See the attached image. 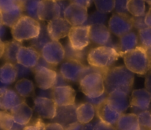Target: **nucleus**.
<instances>
[{
	"label": "nucleus",
	"mask_w": 151,
	"mask_h": 130,
	"mask_svg": "<svg viewBox=\"0 0 151 130\" xmlns=\"http://www.w3.org/2000/svg\"><path fill=\"white\" fill-rule=\"evenodd\" d=\"M133 22H134V27L138 30L139 31L147 27L145 23V16L134 17L133 16Z\"/></svg>",
	"instance_id": "43"
},
{
	"label": "nucleus",
	"mask_w": 151,
	"mask_h": 130,
	"mask_svg": "<svg viewBox=\"0 0 151 130\" xmlns=\"http://www.w3.org/2000/svg\"><path fill=\"white\" fill-rule=\"evenodd\" d=\"M106 19H107V14L96 10L95 12L88 16V21H87L86 25L91 26V25H105V23L106 22Z\"/></svg>",
	"instance_id": "36"
},
{
	"label": "nucleus",
	"mask_w": 151,
	"mask_h": 130,
	"mask_svg": "<svg viewBox=\"0 0 151 130\" xmlns=\"http://www.w3.org/2000/svg\"><path fill=\"white\" fill-rule=\"evenodd\" d=\"M72 25L63 17H60L47 23V30L52 41H58L68 36Z\"/></svg>",
	"instance_id": "15"
},
{
	"label": "nucleus",
	"mask_w": 151,
	"mask_h": 130,
	"mask_svg": "<svg viewBox=\"0 0 151 130\" xmlns=\"http://www.w3.org/2000/svg\"><path fill=\"white\" fill-rule=\"evenodd\" d=\"M107 96L108 94L106 92H105L104 94H103L101 96H100V97L98 98L86 97V101L88 102V103H91V104H92L94 107H96V106H97L98 105H100V103L104 102L105 100H106Z\"/></svg>",
	"instance_id": "45"
},
{
	"label": "nucleus",
	"mask_w": 151,
	"mask_h": 130,
	"mask_svg": "<svg viewBox=\"0 0 151 130\" xmlns=\"http://www.w3.org/2000/svg\"><path fill=\"white\" fill-rule=\"evenodd\" d=\"M16 78H17V71L15 64L11 63H4L0 69L1 84L8 86L13 84Z\"/></svg>",
	"instance_id": "31"
},
{
	"label": "nucleus",
	"mask_w": 151,
	"mask_h": 130,
	"mask_svg": "<svg viewBox=\"0 0 151 130\" xmlns=\"http://www.w3.org/2000/svg\"><path fill=\"white\" fill-rule=\"evenodd\" d=\"M147 3L148 4H150V7H151V1H147Z\"/></svg>",
	"instance_id": "59"
},
{
	"label": "nucleus",
	"mask_w": 151,
	"mask_h": 130,
	"mask_svg": "<svg viewBox=\"0 0 151 130\" xmlns=\"http://www.w3.org/2000/svg\"><path fill=\"white\" fill-rule=\"evenodd\" d=\"M38 97L52 99V89H50V90H39L38 92Z\"/></svg>",
	"instance_id": "49"
},
{
	"label": "nucleus",
	"mask_w": 151,
	"mask_h": 130,
	"mask_svg": "<svg viewBox=\"0 0 151 130\" xmlns=\"http://www.w3.org/2000/svg\"><path fill=\"white\" fill-rule=\"evenodd\" d=\"M140 130H146V129H145L142 128V127H141V129H140Z\"/></svg>",
	"instance_id": "60"
},
{
	"label": "nucleus",
	"mask_w": 151,
	"mask_h": 130,
	"mask_svg": "<svg viewBox=\"0 0 151 130\" xmlns=\"http://www.w3.org/2000/svg\"><path fill=\"white\" fill-rule=\"evenodd\" d=\"M58 106L53 99L35 97L33 100V109L41 119L52 120L57 114Z\"/></svg>",
	"instance_id": "11"
},
{
	"label": "nucleus",
	"mask_w": 151,
	"mask_h": 130,
	"mask_svg": "<svg viewBox=\"0 0 151 130\" xmlns=\"http://www.w3.org/2000/svg\"><path fill=\"white\" fill-rule=\"evenodd\" d=\"M0 31H1V38H2L4 35V32H5V27H4V25H1V30H0Z\"/></svg>",
	"instance_id": "57"
},
{
	"label": "nucleus",
	"mask_w": 151,
	"mask_h": 130,
	"mask_svg": "<svg viewBox=\"0 0 151 130\" xmlns=\"http://www.w3.org/2000/svg\"><path fill=\"white\" fill-rule=\"evenodd\" d=\"M94 130H116L115 126L111 125L97 118Z\"/></svg>",
	"instance_id": "44"
},
{
	"label": "nucleus",
	"mask_w": 151,
	"mask_h": 130,
	"mask_svg": "<svg viewBox=\"0 0 151 130\" xmlns=\"http://www.w3.org/2000/svg\"><path fill=\"white\" fill-rule=\"evenodd\" d=\"M151 103V95L145 89L133 90L130 99V106L136 115L148 111Z\"/></svg>",
	"instance_id": "13"
},
{
	"label": "nucleus",
	"mask_w": 151,
	"mask_h": 130,
	"mask_svg": "<svg viewBox=\"0 0 151 130\" xmlns=\"http://www.w3.org/2000/svg\"><path fill=\"white\" fill-rule=\"evenodd\" d=\"M15 89L18 94L24 98L33 95L35 93L33 82L27 78L19 80L15 85Z\"/></svg>",
	"instance_id": "32"
},
{
	"label": "nucleus",
	"mask_w": 151,
	"mask_h": 130,
	"mask_svg": "<svg viewBox=\"0 0 151 130\" xmlns=\"http://www.w3.org/2000/svg\"><path fill=\"white\" fill-rule=\"evenodd\" d=\"M96 121H97V120H95L94 121H92L91 122L88 123V124H85V125H84V129L85 130H94V126H95V124H96Z\"/></svg>",
	"instance_id": "54"
},
{
	"label": "nucleus",
	"mask_w": 151,
	"mask_h": 130,
	"mask_svg": "<svg viewBox=\"0 0 151 130\" xmlns=\"http://www.w3.org/2000/svg\"><path fill=\"white\" fill-rule=\"evenodd\" d=\"M147 53H148V55L150 56V57L151 58V48L147 49Z\"/></svg>",
	"instance_id": "58"
},
{
	"label": "nucleus",
	"mask_w": 151,
	"mask_h": 130,
	"mask_svg": "<svg viewBox=\"0 0 151 130\" xmlns=\"http://www.w3.org/2000/svg\"><path fill=\"white\" fill-rule=\"evenodd\" d=\"M41 30V23L29 16H22L11 28V33L16 41L22 42L26 40H32L38 36Z\"/></svg>",
	"instance_id": "4"
},
{
	"label": "nucleus",
	"mask_w": 151,
	"mask_h": 130,
	"mask_svg": "<svg viewBox=\"0 0 151 130\" xmlns=\"http://www.w3.org/2000/svg\"><path fill=\"white\" fill-rule=\"evenodd\" d=\"M38 16L39 21L48 22L62 17L61 10L58 1L44 0L40 1Z\"/></svg>",
	"instance_id": "14"
},
{
	"label": "nucleus",
	"mask_w": 151,
	"mask_h": 130,
	"mask_svg": "<svg viewBox=\"0 0 151 130\" xmlns=\"http://www.w3.org/2000/svg\"><path fill=\"white\" fill-rule=\"evenodd\" d=\"M24 102H25L24 98L12 89H8L4 94L0 95V108L2 111L10 112L15 106Z\"/></svg>",
	"instance_id": "23"
},
{
	"label": "nucleus",
	"mask_w": 151,
	"mask_h": 130,
	"mask_svg": "<svg viewBox=\"0 0 151 130\" xmlns=\"http://www.w3.org/2000/svg\"><path fill=\"white\" fill-rule=\"evenodd\" d=\"M59 5H60V10H61L62 13V17H63V13H64L66 9L69 7V5L70 4L71 1H58Z\"/></svg>",
	"instance_id": "52"
},
{
	"label": "nucleus",
	"mask_w": 151,
	"mask_h": 130,
	"mask_svg": "<svg viewBox=\"0 0 151 130\" xmlns=\"http://www.w3.org/2000/svg\"><path fill=\"white\" fill-rule=\"evenodd\" d=\"M67 80L65 78H63V75L60 73L59 72H57V78H56L55 84L54 87H65V86H69L68 84ZM53 87V88H54Z\"/></svg>",
	"instance_id": "47"
},
{
	"label": "nucleus",
	"mask_w": 151,
	"mask_h": 130,
	"mask_svg": "<svg viewBox=\"0 0 151 130\" xmlns=\"http://www.w3.org/2000/svg\"><path fill=\"white\" fill-rule=\"evenodd\" d=\"M95 109L97 118L113 126L116 125L122 115L112 109L106 100L96 106Z\"/></svg>",
	"instance_id": "21"
},
{
	"label": "nucleus",
	"mask_w": 151,
	"mask_h": 130,
	"mask_svg": "<svg viewBox=\"0 0 151 130\" xmlns=\"http://www.w3.org/2000/svg\"><path fill=\"white\" fill-rule=\"evenodd\" d=\"M106 101L112 109L121 114H123L130 106L129 95L124 92H112L108 95Z\"/></svg>",
	"instance_id": "20"
},
{
	"label": "nucleus",
	"mask_w": 151,
	"mask_h": 130,
	"mask_svg": "<svg viewBox=\"0 0 151 130\" xmlns=\"http://www.w3.org/2000/svg\"><path fill=\"white\" fill-rule=\"evenodd\" d=\"M0 46H1V53H0V57H2L4 52V48H5V44L3 41H0Z\"/></svg>",
	"instance_id": "56"
},
{
	"label": "nucleus",
	"mask_w": 151,
	"mask_h": 130,
	"mask_svg": "<svg viewBox=\"0 0 151 130\" xmlns=\"http://www.w3.org/2000/svg\"><path fill=\"white\" fill-rule=\"evenodd\" d=\"M145 87L147 91L151 95V70L146 74L145 81Z\"/></svg>",
	"instance_id": "51"
},
{
	"label": "nucleus",
	"mask_w": 151,
	"mask_h": 130,
	"mask_svg": "<svg viewBox=\"0 0 151 130\" xmlns=\"http://www.w3.org/2000/svg\"><path fill=\"white\" fill-rule=\"evenodd\" d=\"M80 90L88 98H98L106 92L104 77L98 73L86 75L80 81Z\"/></svg>",
	"instance_id": "6"
},
{
	"label": "nucleus",
	"mask_w": 151,
	"mask_h": 130,
	"mask_svg": "<svg viewBox=\"0 0 151 130\" xmlns=\"http://www.w3.org/2000/svg\"><path fill=\"white\" fill-rule=\"evenodd\" d=\"M44 67L49 68V69H55V66H53V65L49 64L48 62L46 61L45 59H44L42 56H41V58H40V59H39V61H38L37 65L33 68V69H32V72H36L37 70H38V69H41V68H44Z\"/></svg>",
	"instance_id": "46"
},
{
	"label": "nucleus",
	"mask_w": 151,
	"mask_h": 130,
	"mask_svg": "<svg viewBox=\"0 0 151 130\" xmlns=\"http://www.w3.org/2000/svg\"><path fill=\"white\" fill-rule=\"evenodd\" d=\"M15 66H16V71H17V78H19V80L22 79L24 78V77L27 76V75H30L32 72H33L32 69L22 66L18 63L15 64Z\"/></svg>",
	"instance_id": "42"
},
{
	"label": "nucleus",
	"mask_w": 151,
	"mask_h": 130,
	"mask_svg": "<svg viewBox=\"0 0 151 130\" xmlns=\"http://www.w3.org/2000/svg\"><path fill=\"white\" fill-rule=\"evenodd\" d=\"M15 124L11 113L7 111L0 112V130H11Z\"/></svg>",
	"instance_id": "35"
},
{
	"label": "nucleus",
	"mask_w": 151,
	"mask_h": 130,
	"mask_svg": "<svg viewBox=\"0 0 151 130\" xmlns=\"http://www.w3.org/2000/svg\"><path fill=\"white\" fill-rule=\"evenodd\" d=\"M75 2L78 3V4H81V5L84 6L86 7H89L90 4H91V1H85V0H81V1H75Z\"/></svg>",
	"instance_id": "55"
},
{
	"label": "nucleus",
	"mask_w": 151,
	"mask_h": 130,
	"mask_svg": "<svg viewBox=\"0 0 151 130\" xmlns=\"http://www.w3.org/2000/svg\"><path fill=\"white\" fill-rule=\"evenodd\" d=\"M76 104L66 106H58L57 114L55 118L52 121V123H57L60 124L66 129L72 124L78 122L77 118Z\"/></svg>",
	"instance_id": "17"
},
{
	"label": "nucleus",
	"mask_w": 151,
	"mask_h": 130,
	"mask_svg": "<svg viewBox=\"0 0 151 130\" xmlns=\"http://www.w3.org/2000/svg\"><path fill=\"white\" fill-rule=\"evenodd\" d=\"M41 55L32 47H22L17 55V63L26 67L33 69L38 64Z\"/></svg>",
	"instance_id": "18"
},
{
	"label": "nucleus",
	"mask_w": 151,
	"mask_h": 130,
	"mask_svg": "<svg viewBox=\"0 0 151 130\" xmlns=\"http://www.w3.org/2000/svg\"><path fill=\"white\" fill-rule=\"evenodd\" d=\"M122 53L106 46H98L91 49L87 57V63L94 67L109 69L120 57Z\"/></svg>",
	"instance_id": "3"
},
{
	"label": "nucleus",
	"mask_w": 151,
	"mask_h": 130,
	"mask_svg": "<svg viewBox=\"0 0 151 130\" xmlns=\"http://www.w3.org/2000/svg\"><path fill=\"white\" fill-rule=\"evenodd\" d=\"M63 47L65 50V60L75 61L83 64H86V62H87V57L89 53L87 48L83 50H75L70 45L69 41L63 46Z\"/></svg>",
	"instance_id": "28"
},
{
	"label": "nucleus",
	"mask_w": 151,
	"mask_h": 130,
	"mask_svg": "<svg viewBox=\"0 0 151 130\" xmlns=\"http://www.w3.org/2000/svg\"><path fill=\"white\" fill-rule=\"evenodd\" d=\"M145 23L147 27H151V7H150L148 12L145 15Z\"/></svg>",
	"instance_id": "53"
},
{
	"label": "nucleus",
	"mask_w": 151,
	"mask_h": 130,
	"mask_svg": "<svg viewBox=\"0 0 151 130\" xmlns=\"http://www.w3.org/2000/svg\"><path fill=\"white\" fill-rule=\"evenodd\" d=\"M45 130H65L64 127L57 123H49L45 126Z\"/></svg>",
	"instance_id": "48"
},
{
	"label": "nucleus",
	"mask_w": 151,
	"mask_h": 130,
	"mask_svg": "<svg viewBox=\"0 0 151 130\" xmlns=\"http://www.w3.org/2000/svg\"><path fill=\"white\" fill-rule=\"evenodd\" d=\"M41 1H31L24 0V12L26 13V16H29L37 21H39L38 16V10Z\"/></svg>",
	"instance_id": "34"
},
{
	"label": "nucleus",
	"mask_w": 151,
	"mask_h": 130,
	"mask_svg": "<svg viewBox=\"0 0 151 130\" xmlns=\"http://www.w3.org/2000/svg\"><path fill=\"white\" fill-rule=\"evenodd\" d=\"M128 13L134 17L145 16V1L142 0H130L128 1Z\"/></svg>",
	"instance_id": "33"
},
{
	"label": "nucleus",
	"mask_w": 151,
	"mask_h": 130,
	"mask_svg": "<svg viewBox=\"0 0 151 130\" xmlns=\"http://www.w3.org/2000/svg\"><path fill=\"white\" fill-rule=\"evenodd\" d=\"M10 112L15 122L23 126H27L30 123L31 118L33 115L32 108L29 107L26 102L15 106Z\"/></svg>",
	"instance_id": "24"
},
{
	"label": "nucleus",
	"mask_w": 151,
	"mask_h": 130,
	"mask_svg": "<svg viewBox=\"0 0 151 130\" xmlns=\"http://www.w3.org/2000/svg\"><path fill=\"white\" fill-rule=\"evenodd\" d=\"M63 18L72 27L86 25L88 18L87 7L78 4L75 1H71L63 13Z\"/></svg>",
	"instance_id": "8"
},
{
	"label": "nucleus",
	"mask_w": 151,
	"mask_h": 130,
	"mask_svg": "<svg viewBox=\"0 0 151 130\" xmlns=\"http://www.w3.org/2000/svg\"><path fill=\"white\" fill-rule=\"evenodd\" d=\"M4 44L5 48L1 58L5 63H11L13 64H17V55L21 47H23L22 42L13 40L4 41Z\"/></svg>",
	"instance_id": "27"
},
{
	"label": "nucleus",
	"mask_w": 151,
	"mask_h": 130,
	"mask_svg": "<svg viewBox=\"0 0 151 130\" xmlns=\"http://www.w3.org/2000/svg\"><path fill=\"white\" fill-rule=\"evenodd\" d=\"M24 1L22 0H0V22L1 25L12 28L24 16Z\"/></svg>",
	"instance_id": "5"
},
{
	"label": "nucleus",
	"mask_w": 151,
	"mask_h": 130,
	"mask_svg": "<svg viewBox=\"0 0 151 130\" xmlns=\"http://www.w3.org/2000/svg\"><path fill=\"white\" fill-rule=\"evenodd\" d=\"M35 73V80L40 90H50L54 87L57 78V72L49 68H41Z\"/></svg>",
	"instance_id": "19"
},
{
	"label": "nucleus",
	"mask_w": 151,
	"mask_h": 130,
	"mask_svg": "<svg viewBox=\"0 0 151 130\" xmlns=\"http://www.w3.org/2000/svg\"><path fill=\"white\" fill-rule=\"evenodd\" d=\"M133 27V16L128 14L114 13L109 21V30L114 35L119 38L131 32Z\"/></svg>",
	"instance_id": "7"
},
{
	"label": "nucleus",
	"mask_w": 151,
	"mask_h": 130,
	"mask_svg": "<svg viewBox=\"0 0 151 130\" xmlns=\"http://www.w3.org/2000/svg\"><path fill=\"white\" fill-rule=\"evenodd\" d=\"M139 35H137V34L133 31L122 35L119 40V51L123 54L134 50L139 46Z\"/></svg>",
	"instance_id": "29"
},
{
	"label": "nucleus",
	"mask_w": 151,
	"mask_h": 130,
	"mask_svg": "<svg viewBox=\"0 0 151 130\" xmlns=\"http://www.w3.org/2000/svg\"><path fill=\"white\" fill-rule=\"evenodd\" d=\"M46 124L40 118L34 119L26 126L24 130H45Z\"/></svg>",
	"instance_id": "40"
},
{
	"label": "nucleus",
	"mask_w": 151,
	"mask_h": 130,
	"mask_svg": "<svg viewBox=\"0 0 151 130\" xmlns=\"http://www.w3.org/2000/svg\"><path fill=\"white\" fill-rule=\"evenodd\" d=\"M137 116L140 127L146 130H151V112L150 111L141 112Z\"/></svg>",
	"instance_id": "39"
},
{
	"label": "nucleus",
	"mask_w": 151,
	"mask_h": 130,
	"mask_svg": "<svg viewBox=\"0 0 151 130\" xmlns=\"http://www.w3.org/2000/svg\"><path fill=\"white\" fill-rule=\"evenodd\" d=\"M94 3L98 11L106 14L111 13L114 9L115 1L113 0H95Z\"/></svg>",
	"instance_id": "37"
},
{
	"label": "nucleus",
	"mask_w": 151,
	"mask_h": 130,
	"mask_svg": "<svg viewBox=\"0 0 151 130\" xmlns=\"http://www.w3.org/2000/svg\"><path fill=\"white\" fill-rule=\"evenodd\" d=\"M86 64L75 61L65 60L60 64L59 72L67 81L72 82H80Z\"/></svg>",
	"instance_id": "12"
},
{
	"label": "nucleus",
	"mask_w": 151,
	"mask_h": 130,
	"mask_svg": "<svg viewBox=\"0 0 151 130\" xmlns=\"http://www.w3.org/2000/svg\"><path fill=\"white\" fill-rule=\"evenodd\" d=\"M116 130H140L138 116L134 113L122 114L115 125Z\"/></svg>",
	"instance_id": "26"
},
{
	"label": "nucleus",
	"mask_w": 151,
	"mask_h": 130,
	"mask_svg": "<svg viewBox=\"0 0 151 130\" xmlns=\"http://www.w3.org/2000/svg\"><path fill=\"white\" fill-rule=\"evenodd\" d=\"M111 38V31L105 25L90 26V39L94 44L99 46H106Z\"/></svg>",
	"instance_id": "22"
},
{
	"label": "nucleus",
	"mask_w": 151,
	"mask_h": 130,
	"mask_svg": "<svg viewBox=\"0 0 151 130\" xmlns=\"http://www.w3.org/2000/svg\"><path fill=\"white\" fill-rule=\"evenodd\" d=\"M139 38L140 45L146 49L151 48V27H147L139 31Z\"/></svg>",
	"instance_id": "38"
},
{
	"label": "nucleus",
	"mask_w": 151,
	"mask_h": 130,
	"mask_svg": "<svg viewBox=\"0 0 151 130\" xmlns=\"http://www.w3.org/2000/svg\"><path fill=\"white\" fill-rule=\"evenodd\" d=\"M128 1L126 0H116L115 1L114 10L116 13L118 14H128Z\"/></svg>",
	"instance_id": "41"
},
{
	"label": "nucleus",
	"mask_w": 151,
	"mask_h": 130,
	"mask_svg": "<svg viewBox=\"0 0 151 130\" xmlns=\"http://www.w3.org/2000/svg\"><path fill=\"white\" fill-rule=\"evenodd\" d=\"M125 65L131 72L146 75L151 70V58L145 47L139 45L134 50L122 55Z\"/></svg>",
	"instance_id": "2"
},
{
	"label": "nucleus",
	"mask_w": 151,
	"mask_h": 130,
	"mask_svg": "<svg viewBox=\"0 0 151 130\" xmlns=\"http://www.w3.org/2000/svg\"><path fill=\"white\" fill-rule=\"evenodd\" d=\"M134 82V73L125 66H112L104 75L106 92L108 95L114 91H121L129 95Z\"/></svg>",
	"instance_id": "1"
},
{
	"label": "nucleus",
	"mask_w": 151,
	"mask_h": 130,
	"mask_svg": "<svg viewBox=\"0 0 151 130\" xmlns=\"http://www.w3.org/2000/svg\"><path fill=\"white\" fill-rule=\"evenodd\" d=\"M69 42L75 50H83L86 48L91 42L90 39V26L72 27L69 31Z\"/></svg>",
	"instance_id": "9"
},
{
	"label": "nucleus",
	"mask_w": 151,
	"mask_h": 130,
	"mask_svg": "<svg viewBox=\"0 0 151 130\" xmlns=\"http://www.w3.org/2000/svg\"><path fill=\"white\" fill-rule=\"evenodd\" d=\"M76 113L78 122L85 125L94 120L96 115V109L92 104L86 102L78 105Z\"/></svg>",
	"instance_id": "25"
},
{
	"label": "nucleus",
	"mask_w": 151,
	"mask_h": 130,
	"mask_svg": "<svg viewBox=\"0 0 151 130\" xmlns=\"http://www.w3.org/2000/svg\"><path fill=\"white\" fill-rule=\"evenodd\" d=\"M76 92L71 86L52 88V99L58 106H66L75 104Z\"/></svg>",
	"instance_id": "16"
},
{
	"label": "nucleus",
	"mask_w": 151,
	"mask_h": 130,
	"mask_svg": "<svg viewBox=\"0 0 151 130\" xmlns=\"http://www.w3.org/2000/svg\"><path fill=\"white\" fill-rule=\"evenodd\" d=\"M65 130H85L84 129V125L81 124L78 121L74 124H72L69 126L66 127Z\"/></svg>",
	"instance_id": "50"
},
{
	"label": "nucleus",
	"mask_w": 151,
	"mask_h": 130,
	"mask_svg": "<svg viewBox=\"0 0 151 130\" xmlns=\"http://www.w3.org/2000/svg\"><path fill=\"white\" fill-rule=\"evenodd\" d=\"M41 55L46 61L56 66L65 59L64 47L59 41H52L43 48Z\"/></svg>",
	"instance_id": "10"
},
{
	"label": "nucleus",
	"mask_w": 151,
	"mask_h": 130,
	"mask_svg": "<svg viewBox=\"0 0 151 130\" xmlns=\"http://www.w3.org/2000/svg\"><path fill=\"white\" fill-rule=\"evenodd\" d=\"M52 41V40L50 38L48 30H47V25L42 22L41 23V30H40L39 35L35 38L31 40L30 47H33L34 49H35L37 51L41 53L43 48Z\"/></svg>",
	"instance_id": "30"
}]
</instances>
